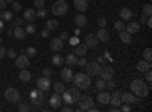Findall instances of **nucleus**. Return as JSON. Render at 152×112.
<instances>
[{"mask_svg": "<svg viewBox=\"0 0 152 112\" xmlns=\"http://www.w3.org/2000/svg\"><path fill=\"white\" fill-rule=\"evenodd\" d=\"M131 91H132L137 97H145V95L149 94L151 86L146 85L145 80H142V79H135V80H132V83H131Z\"/></svg>", "mask_w": 152, "mask_h": 112, "instance_id": "f257e3e1", "label": "nucleus"}, {"mask_svg": "<svg viewBox=\"0 0 152 112\" xmlns=\"http://www.w3.org/2000/svg\"><path fill=\"white\" fill-rule=\"evenodd\" d=\"M72 80L75 82V85L78 86L79 90H87L91 83V76H88L87 73H78L76 76H73Z\"/></svg>", "mask_w": 152, "mask_h": 112, "instance_id": "f03ea898", "label": "nucleus"}, {"mask_svg": "<svg viewBox=\"0 0 152 112\" xmlns=\"http://www.w3.org/2000/svg\"><path fill=\"white\" fill-rule=\"evenodd\" d=\"M67 11H69V5H67L66 0H58V2H55L52 5V12H53V15H56V17L64 15Z\"/></svg>", "mask_w": 152, "mask_h": 112, "instance_id": "7ed1b4c3", "label": "nucleus"}, {"mask_svg": "<svg viewBox=\"0 0 152 112\" xmlns=\"http://www.w3.org/2000/svg\"><path fill=\"white\" fill-rule=\"evenodd\" d=\"M5 98H6V102H9V103H18L20 98H21V95H20L18 90H15V88H8V90L5 91Z\"/></svg>", "mask_w": 152, "mask_h": 112, "instance_id": "20e7f679", "label": "nucleus"}, {"mask_svg": "<svg viewBox=\"0 0 152 112\" xmlns=\"http://www.w3.org/2000/svg\"><path fill=\"white\" fill-rule=\"evenodd\" d=\"M31 100L35 106H41L44 103V91L41 90H35V91H31Z\"/></svg>", "mask_w": 152, "mask_h": 112, "instance_id": "39448f33", "label": "nucleus"}, {"mask_svg": "<svg viewBox=\"0 0 152 112\" xmlns=\"http://www.w3.org/2000/svg\"><path fill=\"white\" fill-rule=\"evenodd\" d=\"M87 68V74L88 76H99V71H100V65H99V62H88L87 61V64L84 65Z\"/></svg>", "mask_w": 152, "mask_h": 112, "instance_id": "423d86ee", "label": "nucleus"}, {"mask_svg": "<svg viewBox=\"0 0 152 112\" xmlns=\"http://www.w3.org/2000/svg\"><path fill=\"white\" fill-rule=\"evenodd\" d=\"M78 102H79V109H81V111H87L90 106L94 105V100H93L90 95H82V97L79 95Z\"/></svg>", "mask_w": 152, "mask_h": 112, "instance_id": "0eeeda50", "label": "nucleus"}, {"mask_svg": "<svg viewBox=\"0 0 152 112\" xmlns=\"http://www.w3.org/2000/svg\"><path fill=\"white\" fill-rule=\"evenodd\" d=\"M113 76H114V70H113L111 67H108V65L100 67V71H99V77H100V79L110 80V79H113Z\"/></svg>", "mask_w": 152, "mask_h": 112, "instance_id": "6e6552de", "label": "nucleus"}, {"mask_svg": "<svg viewBox=\"0 0 152 112\" xmlns=\"http://www.w3.org/2000/svg\"><path fill=\"white\" fill-rule=\"evenodd\" d=\"M50 77H46V76H43V77H40L37 80V88L38 90H41V91H49L50 90Z\"/></svg>", "mask_w": 152, "mask_h": 112, "instance_id": "1a4fd4ad", "label": "nucleus"}, {"mask_svg": "<svg viewBox=\"0 0 152 112\" xmlns=\"http://www.w3.org/2000/svg\"><path fill=\"white\" fill-rule=\"evenodd\" d=\"M29 65V58L26 56V55H20V56H17L15 58V67L17 68H26Z\"/></svg>", "mask_w": 152, "mask_h": 112, "instance_id": "9d476101", "label": "nucleus"}, {"mask_svg": "<svg viewBox=\"0 0 152 112\" xmlns=\"http://www.w3.org/2000/svg\"><path fill=\"white\" fill-rule=\"evenodd\" d=\"M120 98H122V103H128V105L135 103V102H140V98H135L134 94H131V92H123V94H120Z\"/></svg>", "mask_w": 152, "mask_h": 112, "instance_id": "9b49d317", "label": "nucleus"}, {"mask_svg": "<svg viewBox=\"0 0 152 112\" xmlns=\"http://www.w3.org/2000/svg\"><path fill=\"white\" fill-rule=\"evenodd\" d=\"M62 47H64V41H62L61 38H53L52 41H50V50L59 52V50H62Z\"/></svg>", "mask_w": 152, "mask_h": 112, "instance_id": "f8f14e48", "label": "nucleus"}, {"mask_svg": "<svg viewBox=\"0 0 152 112\" xmlns=\"http://www.w3.org/2000/svg\"><path fill=\"white\" fill-rule=\"evenodd\" d=\"M110 100H111V94L108 91H100L99 95H97V102L100 105H110Z\"/></svg>", "mask_w": 152, "mask_h": 112, "instance_id": "ddd939ff", "label": "nucleus"}, {"mask_svg": "<svg viewBox=\"0 0 152 112\" xmlns=\"http://www.w3.org/2000/svg\"><path fill=\"white\" fill-rule=\"evenodd\" d=\"M37 18V12L32 9V8H28V9H24V14H23V20L24 21H28V23H32L34 20Z\"/></svg>", "mask_w": 152, "mask_h": 112, "instance_id": "4468645a", "label": "nucleus"}, {"mask_svg": "<svg viewBox=\"0 0 152 112\" xmlns=\"http://www.w3.org/2000/svg\"><path fill=\"white\" fill-rule=\"evenodd\" d=\"M49 103H50V106L52 108H61V103H62V97H61V94H58V92H55L52 97H50V100H49Z\"/></svg>", "mask_w": 152, "mask_h": 112, "instance_id": "2eb2a0df", "label": "nucleus"}, {"mask_svg": "<svg viewBox=\"0 0 152 112\" xmlns=\"http://www.w3.org/2000/svg\"><path fill=\"white\" fill-rule=\"evenodd\" d=\"M110 105L113 108H119L122 105V98H120V92L119 91H114L111 94V100H110Z\"/></svg>", "mask_w": 152, "mask_h": 112, "instance_id": "dca6fc26", "label": "nucleus"}, {"mask_svg": "<svg viewBox=\"0 0 152 112\" xmlns=\"http://www.w3.org/2000/svg\"><path fill=\"white\" fill-rule=\"evenodd\" d=\"M96 36H97V40L102 41V43H108V41H110V33H108V30H107L105 27H100V29L97 30Z\"/></svg>", "mask_w": 152, "mask_h": 112, "instance_id": "f3484780", "label": "nucleus"}, {"mask_svg": "<svg viewBox=\"0 0 152 112\" xmlns=\"http://www.w3.org/2000/svg\"><path fill=\"white\" fill-rule=\"evenodd\" d=\"M85 44H87V47H96L97 44H99V40H97V36L94 35V33H88L87 36H85Z\"/></svg>", "mask_w": 152, "mask_h": 112, "instance_id": "a211bd4d", "label": "nucleus"}, {"mask_svg": "<svg viewBox=\"0 0 152 112\" xmlns=\"http://www.w3.org/2000/svg\"><path fill=\"white\" fill-rule=\"evenodd\" d=\"M61 77H62V80H64V82H70V80L73 79V71H72V68H70V67L62 68V70H61Z\"/></svg>", "mask_w": 152, "mask_h": 112, "instance_id": "6ab92c4d", "label": "nucleus"}, {"mask_svg": "<svg viewBox=\"0 0 152 112\" xmlns=\"http://www.w3.org/2000/svg\"><path fill=\"white\" fill-rule=\"evenodd\" d=\"M12 35H14L18 41H21V40H24V36H26V30H24L21 26H15L14 30H12Z\"/></svg>", "mask_w": 152, "mask_h": 112, "instance_id": "aec40b11", "label": "nucleus"}, {"mask_svg": "<svg viewBox=\"0 0 152 112\" xmlns=\"http://www.w3.org/2000/svg\"><path fill=\"white\" fill-rule=\"evenodd\" d=\"M87 48H88V47H87L85 43H84V44H79V43H78V44L73 47V53H75V55H79V56H84V55L87 53Z\"/></svg>", "mask_w": 152, "mask_h": 112, "instance_id": "412c9836", "label": "nucleus"}, {"mask_svg": "<svg viewBox=\"0 0 152 112\" xmlns=\"http://www.w3.org/2000/svg\"><path fill=\"white\" fill-rule=\"evenodd\" d=\"M125 29H126V32H129L131 35L132 33H137L138 30H140V23H135V21H131L128 26H125Z\"/></svg>", "mask_w": 152, "mask_h": 112, "instance_id": "4be33fe9", "label": "nucleus"}, {"mask_svg": "<svg viewBox=\"0 0 152 112\" xmlns=\"http://www.w3.org/2000/svg\"><path fill=\"white\" fill-rule=\"evenodd\" d=\"M119 17H120L123 21H125V20H131V17H132V11L128 9V8H122L120 12H119Z\"/></svg>", "mask_w": 152, "mask_h": 112, "instance_id": "5701e85b", "label": "nucleus"}, {"mask_svg": "<svg viewBox=\"0 0 152 112\" xmlns=\"http://www.w3.org/2000/svg\"><path fill=\"white\" fill-rule=\"evenodd\" d=\"M75 23H76V26H78V27H85L87 26V17L82 15V14H78L75 17Z\"/></svg>", "mask_w": 152, "mask_h": 112, "instance_id": "b1692460", "label": "nucleus"}, {"mask_svg": "<svg viewBox=\"0 0 152 112\" xmlns=\"http://www.w3.org/2000/svg\"><path fill=\"white\" fill-rule=\"evenodd\" d=\"M18 77H20V80H23V82H29L31 77H32V74H31V71H28L26 68H21Z\"/></svg>", "mask_w": 152, "mask_h": 112, "instance_id": "393cba45", "label": "nucleus"}, {"mask_svg": "<svg viewBox=\"0 0 152 112\" xmlns=\"http://www.w3.org/2000/svg\"><path fill=\"white\" fill-rule=\"evenodd\" d=\"M119 33H120V41H122V43H125V44H129V43L132 41V38H131V33H129V32H126V30H120Z\"/></svg>", "mask_w": 152, "mask_h": 112, "instance_id": "a878e982", "label": "nucleus"}, {"mask_svg": "<svg viewBox=\"0 0 152 112\" xmlns=\"http://www.w3.org/2000/svg\"><path fill=\"white\" fill-rule=\"evenodd\" d=\"M151 68V62H148V61H140L137 64V70L140 71V73H145V71H148Z\"/></svg>", "mask_w": 152, "mask_h": 112, "instance_id": "bb28decb", "label": "nucleus"}, {"mask_svg": "<svg viewBox=\"0 0 152 112\" xmlns=\"http://www.w3.org/2000/svg\"><path fill=\"white\" fill-rule=\"evenodd\" d=\"M87 6H88V3H87V0H75V8L78 9V11L84 12V11L87 9Z\"/></svg>", "mask_w": 152, "mask_h": 112, "instance_id": "cd10ccee", "label": "nucleus"}, {"mask_svg": "<svg viewBox=\"0 0 152 112\" xmlns=\"http://www.w3.org/2000/svg\"><path fill=\"white\" fill-rule=\"evenodd\" d=\"M69 91V94H70V97L73 98V102L76 103V102H78V98H79V88H78V86H76V88H70V90H67Z\"/></svg>", "mask_w": 152, "mask_h": 112, "instance_id": "c85d7f7f", "label": "nucleus"}, {"mask_svg": "<svg viewBox=\"0 0 152 112\" xmlns=\"http://www.w3.org/2000/svg\"><path fill=\"white\" fill-rule=\"evenodd\" d=\"M46 29H49V30H56V29H58V21L53 20V18L47 20V21H46Z\"/></svg>", "mask_w": 152, "mask_h": 112, "instance_id": "c756f323", "label": "nucleus"}, {"mask_svg": "<svg viewBox=\"0 0 152 112\" xmlns=\"http://www.w3.org/2000/svg\"><path fill=\"white\" fill-rule=\"evenodd\" d=\"M61 97H62V102L67 103V105H73V103H75V102H73V98L70 97V94H69V91H67V90H64V92L61 94Z\"/></svg>", "mask_w": 152, "mask_h": 112, "instance_id": "7c9ffc66", "label": "nucleus"}, {"mask_svg": "<svg viewBox=\"0 0 152 112\" xmlns=\"http://www.w3.org/2000/svg\"><path fill=\"white\" fill-rule=\"evenodd\" d=\"M53 90H55V92H58V94H62L64 92V83L62 82H56V83H53Z\"/></svg>", "mask_w": 152, "mask_h": 112, "instance_id": "2f4dec72", "label": "nucleus"}, {"mask_svg": "<svg viewBox=\"0 0 152 112\" xmlns=\"http://www.w3.org/2000/svg\"><path fill=\"white\" fill-rule=\"evenodd\" d=\"M76 61H78L76 55H69V56L66 58V64H67V65H76Z\"/></svg>", "mask_w": 152, "mask_h": 112, "instance_id": "473e14b6", "label": "nucleus"}, {"mask_svg": "<svg viewBox=\"0 0 152 112\" xmlns=\"http://www.w3.org/2000/svg\"><path fill=\"white\" fill-rule=\"evenodd\" d=\"M12 18H14V14H12L11 11H3V15H2L3 21H11Z\"/></svg>", "mask_w": 152, "mask_h": 112, "instance_id": "72a5a7b5", "label": "nucleus"}, {"mask_svg": "<svg viewBox=\"0 0 152 112\" xmlns=\"http://www.w3.org/2000/svg\"><path fill=\"white\" fill-rule=\"evenodd\" d=\"M52 62H53V65H62V64H64V59H62L59 55H55L52 58Z\"/></svg>", "mask_w": 152, "mask_h": 112, "instance_id": "f704fd0d", "label": "nucleus"}, {"mask_svg": "<svg viewBox=\"0 0 152 112\" xmlns=\"http://www.w3.org/2000/svg\"><path fill=\"white\" fill-rule=\"evenodd\" d=\"M143 55H145V61H148V62H151V61H152V50H151V47L145 48Z\"/></svg>", "mask_w": 152, "mask_h": 112, "instance_id": "c9c22d12", "label": "nucleus"}, {"mask_svg": "<svg viewBox=\"0 0 152 112\" xmlns=\"http://www.w3.org/2000/svg\"><path fill=\"white\" fill-rule=\"evenodd\" d=\"M114 29H116L117 32H120V30H125V23H123V20H119V21H116V24H114Z\"/></svg>", "mask_w": 152, "mask_h": 112, "instance_id": "e433bc0d", "label": "nucleus"}, {"mask_svg": "<svg viewBox=\"0 0 152 112\" xmlns=\"http://www.w3.org/2000/svg\"><path fill=\"white\" fill-rule=\"evenodd\" d=\"M26 56L28 58H35L37 56V48L35 47H29L28 50H26Z\"/></svg>", "mask_w": 152, "mask_h": 112, "instance_id": "4c0bfd02", "label": "nucleus"}, {"mask_svg": "<svg viewBox=\"0 0 152 112\" xmlns=\"http://www.w3.org/2000/svg\"><path fill=\"white\" fill-rule=\"evenodd\" d=\"M151 14H152V6L148 3V5H145V8H143V15L151 17Z\"/></svg>", "mask_w": 152, "mask_h": 112, "instance_id": "58836bf2", "label": "nucleus"}, {"mask_svg": "<svg viewBox=\"0 0 152 112\" xmlns=\"http://www.w3.org/2000/svg\"><path fill=\"white\" fill-rule=\"evenodd\" d=\"M96 88H97L99 91L105 90V80H104V79H99V80L96 82Z\"/></svg>", "mask_w": 152, "mask_h": 112, "instance_id": "ea45409f", "label": "nucleus"}, {"mask_svg": "<svg viewBox=\"0 0 152 112\" xmlns=\"http://www.w3.org/2000/svg\"><path fill=\"white\" fill-rule=\"evenodd\" d=\"M26 33H35V30H37V27H35V24H32V23H29L28 26H26Z\"/></svg>", "mask_w": 152, "mask_h": 112, "instance_id": "a19ab883", "label": "nucleus"}, {"mask_svg": "<svg viewBox=\"0 0 152 112\" xmlns=\"http://www.w3.org/2000/svg\"><path fill=\"white\" fill-rule=\"evenodd\" d=\"M47 15V11L44 9V8H40L37 11V17H40V18H43V17H46Z\"/></svg>", "mask_w": 152, "mask_h": 112, "instance_id": "79ce46f5", "label": "nucleus"}, {"mask_svg": "<svg viewBox=\"0 0 152 112\" xmlns=\"http://www.w3.org/2000/svg\"><path fill=\"white\" fill-rule=\"evenodd\" d=\"M18 111H20V112H28V111H31V106L26 105V103H21V105L18 106Z\"/></svg>", "mask_w": 152, "mask_h": 112, "instance_id": "37998d69", "label": "nucleus"}, {"mask_svg": "<svg viewBox=\"0 0 152 112\" xmlns=\"http://www.w3.org/2000/svg\"><path fill=\"white\" fill-rule=\"evenodd\" d=\"M34 6H35L37 9L44 8V0H34Z\"/></svg>", "mask_w": 152, "mask_h": 112, "instance_id": "c03bdc74", "label": "nucleus"}, {"mask_svg": "<svg viewBox=\"0 0 152 112\" xmlns=\"http://www.w3.org/2000/svg\"><path fill=\"white\" fill-rule=\"evenodd\" d=\"M145 80H146L148 83H151V80H152V73H151V68H149L148 71H145Z\"/></svg>", "mask_w": 152, "mask_h": 112, "instance_id": "a18cd8bd", "label": "nucleus"}, {"mask_svg": "<svg viewBox=\"0 0 152 112\" xmlns=\"http://www.w3.org/2000/svg\"><path fill=\"white\" fill-rule=\"evenodd\" d=\"M23 23H24L23 18H12V24H14V27H15V26H21Z\"/></svg>", "mask_w": 152, "mask_h": 112, "instance_id": "49530a36", "label": "nucleus"}, {"mask_svg": "<svg viewBox=\"0 0 152 112\" xmlns=\"http://www.w3.org/2000/svg\"><path fill=\"white\" fill-rule=\"evenodd\" d=\"M97 24H99V27H107V18H99L97 20Z\"/></svg>", "mask_w": 152, "mask_h": 112, "instance_id": "de8ad7c7", "label": "nucleus"}, {"mask_svg": "<svg viewBox=\"0 0 152 112\" xmlns=\"http://www.w3.org/2000/svg\"><path fill=\"white\" fill-rule=\"evenodd\" d=\"M87 64V59L84 58V56H81L78 61H76V65H79V67H82V65H85Z\"/></svg>", "mask_w": 152, "mask_h": 112, "instance_id": "09e8293b", "label": "nucleus"}, {"mask_svg": "<svg viewBox=\"0 0 152 112\" xmlns=\"http://www.w3.org/2000/svg\"><path fill=\"white\" fill-rule=\"evenodd\" d=\"M11 5H12V11H15V12L21 9V3H18V2H14V3H11Z\"/></svg>", "mask_w": 152, "mask_h": 112, "instance_id": "8fccbe9b", "label": "nucleus"}, {"mask_svg": "<svg viewBox=\"0 0 152 112\" xmlns=\"http://www.w3.org/2000/svg\"><path fill=\"white\" fill-rule=\"evenodd\" d=\"M6 55H8L9 58H17V52L14 50V48H9V50L6 52Z\"/></svg>", "mask_w": 152, "mask_h": 112, "instance_id": "3c124183", "label": "nucleus"}, {"mask_svg": "<svg viewBox=\"0 0 152 112\" xmlns=\"http://www.w3.org/2000/svg\"><path fill=\"white\" fill-rule=\"evenodd\" d=\"M119 111H123V112H129L131 111V106L126 103V105H123V106H119Z\"/></svg>", "mask_w": 152, "mask_h": 112, "instance_id": "603ef678", "label": "nucleus"}, {"mask_svg": "<svg viewBox=\"0 0 152 112\" xmlns=\"http://www.w3.org/2000/svg\"><path fill=\"white\" fill-rule=\"evenodd\" d=\"M52 73H53L52 68H44V70H43V74H44L46 77H50V76H52Z\"/></svg>", "mask_w": 152, "mask_h": 112, "instance_id": "864d4df0", "label": "nucleus"}, {"mask_svg": "<svg viewBox=\"0 0 152 112\" xmlns=\"http://www.w3.org/2000/svg\"><path fill=\"white\" fill-rule=\"evenodd\" d=\"M6 2H5V0H0V11H5L6 9Z\"/></svg>", "mask_w": 152, "mask_h": 112, "instance_id": "5fc2aeb1", "label": "nucleus"}, {"mask_svg": "<svg viewBox=\"0 0 152 112\" xmlns=\"http://www.w3.org/2000/svg\"><path fill=\"white\" fill-rule=\"evenodd\" d=\"M62 112H70L72 111V105H69V106H64V108H59Z\"/></svg>", "mask_w": 152, "mask_h": 112, "instance_id": "6e6d98bb", "label": "nucleus"}, {"mask_svg": "<svg viewBox=\"0 0 152 112\" xmlns=\"http://www.w3.org/2000/svg\"><path fill=\"white\" fill-rule=\"evenodd\" d=\"M41 35L44 36V38H47V36L50 35V30H49V29H43V32H41Z\"/></svg>", "mask_w": 152, "mask_h": 112, "instance_id": "4d7b16f0", "label": "nucleus"}, {"mask_svg": "<svg viewBox=\"0 0 152 112\" xmlns=\"http://www.w3.org/2000/svg\"><path fill=\"white\" fill-rule=\"evenodd\" d=\"M5 32V24H3V20L0 18V33H3Z\"/></svg>", "mask_w": 152, "mask_h": 112, "instance_id": "13d9d810", "label": "nucleus"}, {"mask_svg": "<svg viewBox=\"0 0 152 112\" xmlns=\"http://www.w3.org/2000/svg\"><path fill=\"white\" fill-rule=\"evenodd\" d=\"M59 38H61L62 41H64V40H67V38H69V33H67V32H62V33H61V36H59Z\"/></svg>", "mask_w": 152, "mask_h": 112, "instance_id": "bf43d9fd", "label": "nucleus"}, {"mask_svg": "<svg viewBox=\"0 0 152 112\" xmlns=\"http://www.w3.org/2000/svg\"><path fill=\"white\" fill-rule=\"evenodd\" d=\"M5 55H6V50H5V48H3L2 46H0V59H2Z\"/></svg>", "mask_w": 152, "mask_h": 112, "instance_id": "052dcab7", "label": "nucleus"}, {"mask_svg": "<svg viewBox=\"0 0 152 112\" xmlns=\"http://www.w3.org/2000/svg\"><path fill=\"white\" fill-rule=\"evenodd\" d=\"M146 24H148V27H152V20H151V17L146 18Z\"/></svg>", "mask_w": 152, "mask_h": 112, "instance_id": "680f3d73", "label": "nucleus"}, {"mask_svg": "<svg viewBox=\"0 0 152 112\" xmlns=\"http://www.w3.org/2000/svg\"><path fill=\"white\" fill-rule=\"evenodd\" d=\"M78 41H79L78 38H70V43H72L73 46H76V44H78Z\"/></svg>", "mask_w": 152, "mask_h": 112, "instance_id": "e2e57ef3", "label": "nucleus"}, {"mask_svg": "<svg viewBox=\"0 0 152 112\" xmlns=\"http://www.w3.org/2000/svg\"><path fill=\"white\" fill-rule=\"evenodd\" d=\"M146 18H148L146 15H142V18H140V21H142V23H146Z\"/></svg>", "mask_w": 152, "mask_h": 112, "instance_id": "0e129e2a", "label": "nucleus"}, {"mask_svg": "<svg viewBox=\"0 0 152 112\" xmlns=\"http://www.w3.org/2000/svg\"><path fill=\"white\" fill-rule=\"evenodd\" d=\"M5 2H6V3H9V5H11V3H14V2H15V0H5Z\"/></svg>", "mask_w": 152, "mask_h": 112, "instance_id": "69168bd1", "label": "nucleus"}, {"mask_svg": "<svg viewBox=\"0 0 152 112\" xmlns=\"http://www.w3.org/2000/svg\"><path fill=\"white\" fill-rule=\"evenodd\" d=\"M2 15H3V11H0V18H2Z\"/></svg>", "mask_w": 152, "mask_h": 112, "instance_id": "338daca9", "label": "nucleus"}, {"mask_svg": "<svg viewBox=\"0 0 152 112\" xmlns=\"http://www.w3.org/2000/svg\"><path fill=\"white\" fill-rule=\"evenodd\" d=\"M0 44H2V38H0Z\"/></svg>", "mask_w": 152, "mask_h": 112, "instance_id": "774afa93", "label": "nucleus"}]
</instances>
